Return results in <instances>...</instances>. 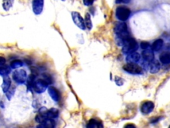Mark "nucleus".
<instances>
[{
	"instance_id": "18",
	"label": "nucleus",
	"mask_w": 170,
	"mask_h": 128,
	"mask_svg": "<svg viewBox=\"0 0 170 128\" xmlns=\"http://www.w3.org/2000/svg\"><path fill=\"white\" fill-rule=\"evenodd\" d=\"M160 60L163 64L170 63V53L163 52L160 56Z\"/></svg>"
},
{
	"instance_id": "28",
	"label": "nucleus",
	"mask_w": 170,
	"mask_h": 128,
	"mask_svg": "<svg viewBox=\"0 0 170 128\" xmlns=\"http://www.w3.org/2000/svg\"><path fill=\"white\" fill-rule=\"evenodd\" d=\"M5 62H6L5 59L3 57L0 56V66L4 65V64L5 63Z\"/></svg>"
},
{
	"instance_id": "11",
	"label": "nucleus",
	"mask_w": 170,
	"mask_h": 128,
	"mask_svg": "<svg viewBox=\"0 0 170 128\" xmlns=\"http://www.w3.org/2000/svg\"><path fill=\"white\" fill-rule=\"evenodd\" d=\"M48 92L51 98H52V100L55 101V102H58L60 100V93L57 90L55 87L53 86H50L48 88Z\"/></svg>"
},
{
	"instance_id": "13",
	"label": "nucleus",
	"mask_w": 170,
	"mask_h": 128,
	"mask_svg": "<svg viewBox=\"0 0 170 128\" xmlns=\"http://www.w3.org/2000/svg\"><path fill=\"white\" fill-rule=\"evenodd\" d=\"M142 57L145 61L151 62L154 59V54L152 50H144L142 52Z\"/></svg>"
},
{
	"instance_id": "3",
	"label": "nucleus",
	"mask_w": 170,
	"mask_h": 128,
	"mask_svg": "<svg viewBox=\"0 0 170 128\" xmlns=\"http://www.w3.org/2000/svg\"><path fill=\"white\" fill-rule=\"evenodd\" d=\"M48 83L43 78L35 79L31 85V90H33L37 94H42L47 89Z\"/></svg>"
},
{
	"instance_id": "26",
	"label": "nucleus",
	"mask_w": 170,
	"mask_h": 128,
	"mask_svg": "<svg viewBox=\"0 0 170 128\" xmlns=\"http://www.w3.org/2000/svg\"><path fill=\"white\" fill-rule=\"evenodd\" d=\"M94 0H83V3L86 6H90L93 3Z\"/></svg>"
},
{
	"instance_id": "8",
	"label": "nucleus",
	"mask_w": 170,
	"mask_h": 128,
	"mask_svg": "<svg viewBox=\"0 0 170 128\" xmlns=\"http://www.w3.org/2000/svg\"><path fill=\"white\" fill-rule=\"evenodd\" d=\"M72 18L73 20L74 23H75L77 27L79 28L81 30H85V23L83 17L81 15V14L78 12H72Z\"/></svg>"
},
{
	"instance_id": "19",
	"label": "nucleus",
	"mask_w": 170,
	"mask_h": 128,
	"mask_svg": "<svg viewBox=\"0 0 170 128\" xmlns=\"http://www.w3.org/2000/svg\"><path fill=\"white\" fill-rule=\"evenodd\" d=\"M87 127L89 128H97V127H102V125L98 121L96 120L95 119H91L88 123L87 125Z\"/></svg>"
},
{
	"instance_id": "6",
	"label": "nucleus",
	"mask_w": 170,
	"mask_h": 128,
	"mask_svg": "<svg viewBox=\"0 0 170 128\" xmlns=\"http://www.w3.org/2000/svg\"><path fill=\"white\" fill-rule=\"evenodd\" d=\"M123 70L129 74H140L142 73V69L136 63H128L123 66Z\"/></svg>"
},
{
	"instance_id": "25",
	"label": "nucleus",
	"mask_w": 170,
	"mask_h": 128,
	"mask_svg": "<svg viewBox=\"0 0 170 128\" xmlns=\"http://www.w3.org/2000/svg\"><path fill=\"white\" fill-rule=\"evenodd\" d=\"M140 46H141V48H142V50H146L147 48L149 47L150 46V44L148 42H147V41H142V43L140 44Z\"/></svg>"
},
{
	"instance_id": "20",
	"label": "nucleus",
	"mask_w": 170,
	"mask_h": 128,
	"mask_svg": "<svg viewBox=\"0 0 170 128\" xmlns=\"http://www.w3.org/2000/svg\"><path fill=\"white\" fill-rule=\"evenodd\" d=\"M11 72V68L9 67L8 66L1 65L0 66V76H8Z\"/></svg>"
},
{
	"instance_id": "7",
	"label": "nucleus",
	"mask_w": 170,
	"mask_h": 128,
	"mask_svg": "<svg viewBox=\"0 0 170 128\" xmlns=\"http://www.w3.org/2000/svg\"><path fill=\"white\" fill-rule=\"evenodd\" d=\"M39 114L48 118L53 119L57 118L59 116V111L56 108H51L49 109H47L46 107H43L39 110Z\"/></svg>"
},
{
	"instance_id": "21",
	"label": "nucleus",
	"mask_w": 170,
	"mask_h": 128,
	"mask_svg": "<svg viewBox=\"0 0 170 128\" xmlns=\"http://www.w3.org/2000/svg\"><path fill=\"white\" fill-rule=\"evenodd\" d=\"M23 65V62L19 59H15L10 63V67L12 69H17Z\"/></svg>"
},
{
	"instance_id": "2",
	"label": "nucleus",
	"mask_w": 170,
	"mask_h": 128,
	"mask_svg": "<svg viewBox=\"0 0 170 128\" xmlns=\"http://www.w3.org/2000/svg\"><path fill=\"white\" fill-rule=\"evenodd\" d=\"M123 48L122 52L124 54H130V53L136 52L138 49V43L136 41L135 39L132 38L131 37H128L126 39H125L123 43Z\"/></svg>"
},
{
	"instance_id": "29",
	"label": "nucleus",
	"mask_w": 170,
	"mask_h": 128,
	"mask_svg": "<svg viewBox=\"0 0 170 128\" xmlns=\"http://www.w3.org/2000/svg\"><path fill=\"white\" fill-rule=\"evenodd\" d=\"M126 127H135V125H132V124H128L126 125Z\"/></svg>"
},
{
	"instance_id": "10",
	"label": "nucleus",
	"mask_w": 170,
	"mask_h": 128,
	"mask_svg": "<svg viewBox=\"0 0 170 128\" xmlns=\"http://www.w3.org/2000/svg\"><path fill=\"white\" fill-rule=\"evenodd\" d=\"M154 109V104L151 101H146L143 102L141 105V111L143 114H149Z\"/></svg>"
},
{
	"instance_id": "23",
	"label": "nucleus",
	"mask_w": 170,
	"mask_h": 128,
	"mask_svg": "<svg viewBox=\"0 0 170 128\" xmlns=\"http://www.w3.org/2000/svg\"><path fill=\"white\" fill-rule=\"evenodd\" d=\"M2 6H3V8L4 10L5 11L10 10V9L12 6V0H3Z\"/></svg>"
},
{
	"instance_id": "9",
	"label": "nucleus",
	"mask_w": 170,
	"mask_h": 128,
	"mask_svg": "<svg viewBox=\"0 0 170 128\" xmlns=\"http://www.w3.org/2000/svg\"><path fill=\"white\" fill-rule=\"evenodd\" d=\"M44 0H33L32 7L34 14L36 15L41 14L43 10Z\"/></svg>"
},
{
	"instance_id": "5",
	"label": "nucleus",
	"mask_w": 170,
	"mask_h": 128,
	"mask_svg": "<svg viewBox=\"0 0 170 128\" xmlns=\"http://www.w3.org/2000/svg\"><path fill=\"white\" fill-rule=\"evenodd\" d=\"M13 79L19 84L25 83L27 79V74L24 70H17L13 74Z\"/></svg>"
},
{
	"instance_id": "4",
	"label": "nucleus",
	"mask_w": 170,
	"mask_h": 128,
	"mask_svg": "<svg viewBox=\"0 0 170 128\" xmlns=\"http://www.w3.org/2000/svg\"><path fill=\"white\" fill-rule=\"evenodd\" d=\"M130 9L124 6H120L116 10V16L120 21H125L129 18L130 15Z\"/></svg>"
},
{
	"instance_id": "22",
	"label": "nucleus",
	"mask_w": 170,
	"mask_h": 128,
	"mask_svg": "<svg viewBox=\"0 0 170 128\" xmlns=\"http://www.w3.org/2000/svg\"><path fill=\"white\" fill-rule=\"evenodd\" d=\"M85 23L86 27L89 29V30H91V28L92 27V23L91 19H90V16L89 14H86Z\"/></svg>"
},
{
	"instance_id": "15",
	"label": "nucleus",
	"mask_w": 170,
	"mask_h": 128,
	"mask_svg": "<svg viewBox=\"0 0 170 128\" xmlns=\"http://www.w3.org/2000/svg\"><path fill=\"white\" fill-rule=\"evenodd\" d=\"M11 85H12V81H11V79L9 78L8 76H3V81L1 85V87L2 89H3V92L5 94L11 87Z\"/></svg>"
},
{
	"instance_id": "14",
	"label": "nucleus",
	"mask_w": 170,
	"mask_h": 128,
	"mask_svg": "<svg viewBox=\"0 0 170 128\" xmlns=\"http://www.w3.org/2000/svg\"><path fill=\"white\" fill-rule=\"evenodd\" d=\"M55 126V121L51 118H47L42 123H40L37 127L53 128Z\"/></svg>"
},
{
	"instance_id": "1",
	"label": "nucleus",
	"mask_w": 170,
	"mask_h": 128,
	"mask_svg": "<svg viewBox=\"0 0 170 128\" xmlns=\"http://www.w3.org/2000/svg\"><path fill=\"white\" fill-rule=\"evenodd\" d=\"M114 32L118 39V43L120 42V45H123L124 41L130 37V34L128 31V27L125 22L118 21L114 25Z\"/></svg>"
},
{
	"instance_id": "30",
	"label": "nucleus",
	"mask_w": 170,
	"mask_h": 128,
	"mask_svg": "<svg viewBox=\"0 0 170 128\" xmlns=\"http://www.w3.org/2000/svg\"><path fill=\"white\" fill-rule=\"evenodd\" d=\"M62 1H65V0H62Z\"/></svg>"
},
{
	"instance_id": "27",
	"label": "nucleus",
	"mask_w": 170,
	"mask_h": 128,
	"mask_svg": "<svg viewBox=\"0 0 170 128\" xmlns=\"http://www.w3.org/2000/svg\"><path fill=\"white\" fill-rule=\"evenodd\" d=\"M131 0H116V3H128Z\"/></svg>"
},
{
	"instance_id": "24",
	"label": "nucleus",
	"mask_w": 170,
	"mask_h": 128,
	"mask_svg": "<svg viewBox=\"0 0 170 128\" xmlns=\"http://www.w3.org/2000/svg\"><path fill=\"white\" fill-rule=\"evenodd\" d=\"M14 93H15V87H14L12 88V89H9V90L8 91L5 93V94H6V96H7V98H8V99L9 100H11V98H12V97L14 96Z\"/></svg>"
},
{
	"instance_id": "31",
	"label": "nucleus",
	"mask_w": 170,
	"mask_h": 128,
	"mask_svg": "<svg viewBox=\"0 0 170 128\" xmlns=\"http://www.w3.org/2000/svg\"><path fill=\"white\" fill-rule=\"evenodd\" d=\"M169 128H170V125H169Z\"/></svg>"
},
{
	"instance_id": "17",
	"label": "nucleus",
	"mask_w": 170,
	"mask_h": 128,
	"mask_svg": "<svg viewBox=\"0 0 170 128\" xmlns=\"http://www.w3.org/2000/svg\"><path fill=\"white\" fill-rule=\"evenodd\" d=\"M150 73L152 74H156L160 70V64L158 61H152L150 65Z\"/></svg>"
},
{
	"instance_id": "16",
	"label": "nucleus",
	"mask_w": 170,
	"mask_h": 128,
	"mask_svg": "<svg viewBox=\"0 0 170 128\" xmlns=\"http://www.w3.org/2000/svg\"><path fill=\"white\" fill-rule=\"evenodd\" d=\"M163 45V41L162 39H158L156 40L152 45V50L158 52L162 49Z\"/></svg>"
},
{
	"instance_id": "12",
	"label": "nucleus",
	"mask_w": 170,
	"mask_h": 128,
	"mask_svg": "<svg viewBox=\"0 0 170 128\" xmlns=\"http://www.w3.org/2000/svg\"><path fill=\"white\" fill-rule=\"evenodd\" d=\"M140 56L138 52H134L128 54L126 57V61L128 63H136L140 60Z\"/></svg>"
}]
</instances>
